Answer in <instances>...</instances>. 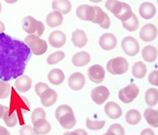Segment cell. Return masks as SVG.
<instances>
[{"label": "cell", "mask_w": 158, "mask_h": 135, "mask_svg": "<svg viewBox=\"0 0 158 135\" xmlns=\"http://www.w3.org/2000/svg\"><path fill=\"white\" fill-rule=\"evenodd\" d=\"M32 56L24 42L5 33L0 34V79L9 82L23 76Z\"/></svg>", "instance_id": "obj_1"}, {"label": "cell", "mask_w": 158, "mask_h": 135, "mask_svg": "<svg viewBox=\"0 0 158 135\" xmlns=\"http://www.w3.org/2000/svg\"><path fill=\"white\" fill-rule=\"evenodd\" d=\"M22 27L27 34H33L38 37L42 36L45 31V25L42 22L37 21L31 16L25 17L22 21Z\"/></svg>", "instance_id": "obj_2"}, {"label": "cell", "mask_w": 158, "mask_h": 135, "mask_svg": "<svg viewBox=\"0 0 158 135\" xmlns=\"http://www.w3.org/2000/svg\"><path fill=\"white\" fill-rule=\"evenodd\" d=\"M24 43L35 56H41L48 51V44L45 40L41 39L36 35H27L24 39Z\"/></svg>", "instance_id": "obj_3"}, {"label": "cell", "mask_w": 158, "mask_h": 135, "mask_svg": "<svg viewBox=\"0 0 158 135\" xmlns=\"http://www.w3.org/2000/svg\"><path fill=\"white\" fill-rule=\"evenodd\" d=\"M129 64L126 58L118 57L110 59L107 63V71L113 75H122L128 71Z\"/></svg>", "instance_id": "obj_4"}, {"label": "cell", "mask_w": 158, "mask_h": 135, "mask_svg": "<svg viewBox=\"0 0 158 135\" xmlns=\"http://www.w3.org/2000/svg\"><path fill=\"white\" fill-rule=\"evenodd\" d=\"M140 90L137 85L135 84H130L126 86L125 87L119 90L118 91V98L121 102L129 104L133 102V101L137 98V96L139 95Z\"/></svg>", "instance_id": "obj_5"}, {"label": "cell", "mask_w": 158, "mask_h": 135, "mask_svg": "<svg viewBox=\"0 0 158 135\" xmlns=\"http://www.w3.org/2000/svg\"><path fill=\"white\" fill-rule=\"evenodd\" d=\"M121 48L129 57H135L140 53V44L132 36H126L121 41Z\"/></svg>", "instance_id": "obj_6"}, {"label": "cell", "mask_w": 158, "mask_h": 135, "mask_svg": "<svg viewBox=\"0 0 158 135\" xmlns=\"http://www.w3.org/2000/svg\"><path fill=\"white\" fill-rule=\"evenodd\" d=\"M90 97L97 105L104 104L110 97V91L105 86H96L91 91Z\"/></svg>", "instance_id": "obj_7"}, {"label": "cell", "mask_w": 158, "mask_h": 135, "mask_svg": "<svg viewBox=\"0 0 158 135\" xmlns=\"http://www.w3.org/2000/svg\"><path fill=\"white\" fill-rule=\"evenodd\" d=\"M105 69L100 64H94L87 70V76L94 84H101L105 79Z\"/></svg>", "instance_id": "obj_8"}, {"label": "cell", "mask_w": 158, "mask_h": 135, "mask_svg": "<svg viewBox=\"0 0 158 135\" xmlns=\"http://www.w3.org/2000/svg\"><path fill=\"white\" fill-rule=\"evenodd\" d=\"M76 15L80 19H82L85 22H92L95 18V10L93 6L82 4L77 8Z\"/></svg>", "instance_id": "obj_9"}, {"label": "cell", "mask_w": 158, "mask_h": 135, "mask_svg": "<svg viewBox=\"0 0 158 135\" xmlns=\"http://www.w3.org/2000/svg\"><path fill=\"white\" fill-rule=\"evenodd\" d=\"M157 27L152 23L145 24L140 30V38L145 42H152L157 37Z\"/></svg>", "instance_id": "obj_10"}, {"label": "cell", "mask_w": 158, "mask_h": 135, "mask_svg": "<svg viewBox=\"0 0 158 135\" xmlns=\"http://www.w3.org/2000/svg\"><path fill=\"white\" fill-rule=\"evenodd\" d=\"M116 44H118V39L113 33H104L99 38V46L101 49L105 51L114 50L116 47Z\"/></svg>", "instance_id": "obj_11"}, {"label": "cell", "mask_w": 158, "mask_h": 135, "mask_svg": "<svg viewBox=\"0 0 158 135\" xmlns=\"http://www.w3.org/2000/svg\"><path fill=\"white\" fill-rule=\"evenodd\" d=\"M68 85L73 91H81L85 85V77L81 72H75L68 79Z\"/></svg>", "instance_id": "obj_12"}, {"label": "cell", "mask_w": 158, "mask_h": 135, "mask_svg": "<svg viewBox=\"0 0 158 135\" xmlns=\"http://www.w3.org/2000/svg\"><path fill=\"white\" fill-rule=\"evenodd\" d=\"M104 111L107 116L113 120H118L122 116L121 107L116 102H114V101H110V102L106 103L104 107Z\"/></svg>", "instance_id": "obj_13"}, {"label": "cell", "mask_w": 158, "mask_h": 135, "mask_svg": "<svg viewBox=\"0 0 158 135\" xmlns=\"http://www.w3.org/2000/svg\"><path fill=\"white\" fill-rule=\"evenodd\" d=\"M49 43L53 48H61L66 43V35L60 30H54L49 35Z\"/></svg>", "instance_id": "obj_14"}, {"label": "cell", "mask_w": 158, "mask_h": 135, "mask_svg": "<svg viewBox=\"0 0 158 135\" xmlns=\"http://www.w3.org/2000/svg\"><path fill=\"white\" fill-rule=\"evenodd\" d=\"M140 16L145 19H152L156 14V8L155 6L150 2H143L140 5L139 7Z\"/></svg>", "instance_id": "obj_15"}, {"label": "cell", "mask_w": 158, "mask_h": 135, "mask_svg": "<svg viewBox=\"0 0 158 135\" xmlns=\"http://www.w3.org/2000/svg\"><path fill=\"white\" fill-rule=\"evenodd\" d=\"M72 43L77 48H84L87 44V36L81 29H76L72 33Z\"/></svg>", "instance_id": "obj_16"}, {"label": "cell", "mask_w": 158, "mask_h": 135, "mask_svg": "<svg viewBox=\"0 0 158 135\" xmlns=\"http://www.w3.org/2000/svg\"><path fill=\"white\" fill-rule=\"evenodd\" d=\"M32 86V80L29 76L23 75L16 79L15 87L16 90L19 92H26L31 89Z\"/></svg>", "instance_id": "obj_17"}, {"label": "cell", "mask_w": 158, "mask_h": 135, "mask_svg": "<svg viewBox=\"0 0 158 135\" xmlns=\"http://www.w3.org/2000/svg\"><path fill=\"white\" fill-rule=\"evenodd\" d=\"M40 99L41 103H42L44 107H51L56 102L57 92L52 89H49L40 96Z\"/></svg>", "instance_id": "obj_18"}, {"label": "cell", "mask_w": 158, "mask_h": 135, "mask_svg": "<svg viewBox=\"0 0 158 135\" xmlns=\"http://www.w3.org/2000/svg\"><path fill=\"white\" fill-rule=\"evenodd\" d=\"M33 129L37 135H45L51 131L52 124L46 119H41L33 123Z\"/></svg>", "instance_id": "obj_19"}, {"label": "cell", "mask_w": 158, "mask_h": 135, "mask_svg": "<svg viewBox=\"0 0 158 135\" xmlns=\"http://www.w3.org/2000/svg\"><path fill=\"white\" fill-rule=\"evenodd\" d=\"M90 55L87 52H79L77 53H75L72 57V63L76 67H82L87 65L90 62Z\"/></svg>", "instance_id": "obj_20"}, {"label": "cell", "mask_w": 158, "mask_h": 135, "mask_svg": "<svg viewBox=\"0 0 158 135\" xmlns=\"http://www.w3.org/2000/svg\"><path fill=\"white\" fill-rule=\"evenodd\" d=\"M57 120L59 121L60 125L63 128H65V129H72L77 124V120L74 115V112H69L63 115Z\"/></svg>", "instance_id": "obj_21"}, {"label": "cell", "mask_w": 158, "mask_h": 135, "mask_svg": "<svg viewBox=\"0 0 158 135\" xmlns=\"http://www.w3.org/2000/svg\"><path fill=\"white\" fill-rule=\"evenodd\" d=\"M48 80L49 82L54 86H59L61 85L65 80V75L62 70H60L58 68H54L50 71V73L48 74Z\"/></svg>", "instance_id": "obj_22"}, {"label": "cell", "mask_w": 158, "mask_h": 135, "mask_svg": "<svg viewBox=\"0 0 158 135\" xmlns=\"http://www.w3.org/2000/svg\"><path fill=\"white\" fill-rule=\"evenodd\" d=\"M52 8L53 11H58L62 15L69 14L72 9V4L70 0H58L52 3Z\"/></svg>", "instance_id": "obj_23"}, {"label": "cell", "mask_w": 158, "mask_h": 135, "mask_svg": "<svg viewBox=\"0 0 158 135\" xmlns=\"http://www.w3.org/2000/svg\"><path fill=\"white\" fill-rule=\"evenodd\" d=\"M46 22L50 27H57L63 23V15L58 11H53L47 16Z\"/></svg>", "instance_id": "obj_24"}, {"label": "cell", "mask_w": 158, "mask_h": 135, "mask_svg": "<svg viewBox=\"0 0 158 135\" xmlns=\"http://www.w3.org/2000/svg\"><path fill=\"white\" fill-rule=\"evenodd\" d=\"M142 57L147 62H153L158 57V52L154 46L148 45L142 50Z\"/></svg>", "instance_id": "obj_25"}, {"label": "cell", "mask_w": 158, "mask_h": 135, "mask_svg": "<svg viewBox=\"0 0 158 135\" xmlns=\"http://www.w3.org/2000/svg\"><path fill=\"white\" fill-rule=\"evenodd\" d=\"M143 118L147 123L152 127H158V111L152 109V107L147 108L143 113Z\"/></svg>", "instance_id": "obj_26"}, {"label": "cell", "mask_w": 158, "mask_h": 135, "mask_svg": "<svg viewBox=\"0 0 158 135\" xmlns=\"http://www.w3.org/2000/svg\"><path fill=\"white\" fill-rule=\"evenodd\" d=\"M2 120L5 121L6 125L8 127H14V126H16L17 124H18L17 114L15 112L11 113L10 112V108L8 106H5V112H4Z\"/></svg>", "instance_id": "obj_27"}, {"label": "cell", "mask_w": 158, "mask_h": 135, "mask_svg": "<svg viewBox=\"0 0 158 135\" xmlns=\"http://www.w3.org/2000/svg\"><path fill=\"white\" fill-rule=\"evenodd\" d=\"M132 74L136 79H143L147 75V66L143 61H137L132 66Z\"/></svg>", "instance_id": "obj_28"}, {"label": "cell", "mask_w": 158, "mask_h": 135, "mask_svg": "<svg viewBox=\"0 0 158 135\" xmlns=\"http://www.w3.org/2000/svg\"><path fill=\"white\" fill-rule=\"evenodd\" d=\"M145 101L149 107L155 106L158 103V90L154 89V87L147 90L145 93Z\"/></svg>", "instance_id": "obj_29"}, {"label": "cell", "mask_w": 158, "mask_h": 135, "mask_svg": "<svg viewBox=\"0 0 158 135\" xmlns=\"http://www.w3.org/2000/svg\"><path fill=\"white\" fill-rule=\"evenodd\" d=\"M142 116H141V113L137 110V109H131L129 110L126 115H125V120L128 124H131V125H136L138 124L140 121H141Z\"/></svg>", "instance_id": "obj_30"}, {"label": "cell", "mask_w": 158, "mask_h": 135, "mask_svg": "<svg viewBox=\"0 0 158 135\" xmlns=\"http://www.w3.org/2000/svg\"><path fill=\"white\" fill-rule=\"evenodd\" d=\"M132 15H133L132 8L130 7L129 4H127L125 2H122V9L119 14L115 16V18L123 23V22L128 21V19L132 17Z\"/></svg>", "instance_id": "obj_31"}, {"label": "cell", "mask_w": 158, "mask_h": 135, "mask_svg": "<svg viewBox=\"0 0 158 135\" xmlns=\"http://www.w3.org/2000/svg\"><path fill=\"white\" fill-rule=\"evenodd\" d=\"M106 8L112 13V14L114 15V17L116 15H118L121 9H122V2L118 1V0H107L105 3Z\"/></svg>", "instance_id": "obj_32"}, {"label": "cell", "mask_w": 158, "mask_h": 135, "mask_svg": "<svg viewBox=\"0 0 158 135\" xmlns=\"http://www.w3.org/2000/svg\"><path fill=\"white\" fill-rule=\"evenodd\" d=\"M139 25H140V23H139V19L137 18V16L135 14L132 15V17L130 18L128 21L126 22H123L122 23V26L123 28L128 30V31H136L137 29L139 28Z\"/></svg>", "instance_id": "obj_33"}, {"label": "cell", "mask_w": 158, "mask_h": 135, "mask_svg": "<svg viewBox=\"0 0 158 135\" xmlns=\"http://www.w3.org/2000/svg\"><path fill=\"white\" fill-rule=\"evenodd\" d=\"M64 58H65V53L62 51H57V52L51 53V55L47 57V62L50 65H53V64L60 62L61 60H63Z\"/></svg>", "instance_id": "obj_34"}, {"label": "cell", "mask_w": 158, "mask_h": 135, "mask_svg": "<svg viewBox=\"0 0 158 135\" xmlns=\"http://www.w3.org/2000/svg\"><path fill=\"white\" fill-rule=\"evenodd\" d=\"M85 124H86V127L90 130H100L106 124V121L105 120H90L89 118H86Z\"/></svg>", "instance_id": "obj_35"}, {"label": "cell", "mask_w": 158, "mask_h": 135, "mask_svg": "<svg viewBox=\"0 0 158 135\" xmlns=\"http://www.w3.org/2000/svg\"><path fill=\"white\" fill-rule=\"evenodd\" d=\"M11 93V85L0 79V99L7 98Z\"/></svg>", "instance_id": "obj_36"}, {"label": "cell", "mask_w": 158, "mask_h": 135, "mask_svg": "<svg viewBox=\"0 0 158 135\" xmlns=\"http://www.w3.org/2000/svg\"><path fill=\"white\" fill-rule=\"evenodd\" d=\"M93 8L95 10V18L92 21V23L100 25L103 22H104L107 14L100 7H98V6H93Z\"/></svg>", "instance_id": "obj_37"}, {"label": "cell", "mask_w": 158, "mask_h": 135, "mask_svg": "<svg viewBox=\"0 0 158 135\" xmlns=\"http://www.w3.org/2000/svg\"><path fill=\"white\" fill-rule=\"evenodd\" d=\"M108 134L111 135H125L124 127L119 124H114L108 128L107 130Z\"/></svg>", "instance_id": "obj_38"}, {"label": "cell", "mask_w": 158, "mask_h": 135, "mask_svg": "<svg viewBox=\"0 0 158 135\" xmlns=\"http://www.w3.org/2000/svg\"><path fill=\"white\" fill-rule=\"evenodd\" d=\"M46 116H47V114H46V112L43 108H41V107L36 108V109L34 110L31 114V121L32 123H35V121L38 120L46 119Z\"/></svg>", "instance_id": "obj_39"}, {"label": "cell", "mask_w": 158, "mask_h": 135, "mask_svg": "<svg viewBox=\"0 0 158 135\" xmlns=\"http://www.w3.org/2000/svg\"><path fill=\"white\" fill-rule=\"evenodd\" d=\"M69 112H73V109L69 105H66V104L60 105L59 107L56 108V120H58L61 116H63V115L69 113Z\"/></svg>", "instance_id": "obj_40"}, {"label": "cell", "mask_w": 158, "mask_h": 135, "mask_svg": "<svg viewBox=\"0 0 158 135\" xmlns=\"http://www.w3.org/2000/svg\"><path fill=\"white\" fill-rule=\"evenodd\" d=\"M49 89H50V86H48L47 84L40 82V83H37L36 86H35V92H36L37 95L41 96L47 90H49Z\"/></svg>", "instance_id": "obj_41"}, {"label": "cell", "mask_w": 158, "mask_h": 135, "mask_svg": "<svg viewBox=\"0 0 158 135\" xmlns=\"http://www.w3.org/2000/svg\"><path fill=\"white\" fill-rule=\"evenodd\" d=\"M148 83L150 85L155 86L158 87V70H153V71L150 72V74L148 77Z\"/></svg>", "instance_id": "obj_42"}, {"label": "cell", "mask_w": 158, "mask_h": 135, "mask_svg": "<svg viewBox=\"0 0 158 135\" xmlns=\"http://www.w3.org/2000/svg\"><path fill=\"white\" fill-rule=\"evenodd\" d=\"M19 134L20 135H37L34 131L33 127L29 124H26V125H23L22 128H20L19 130Z\"/></svg>", "instance_id": "obj_43"}, {"label": "cell", "mask_w": 158, "mask_h": 135, "mask_svg": "<svg viewBox=\"0 0 158 135\" xmlns=\"http://www.w3.org/2000/svg\"><path fill=\"white\" fill-rule=\"evenodd\" d=\"M84 134H86V131L82 129V128H79V129L73 130V131L64 132V135H84Z\"/></svg>", "instance_id": "obj_44"}, {"label": "cell", "mask_w": 158, "mask_h": 135, "mask_svg": "<svg viewBox=\"0 0 158 135\" xmlns=\"http://www.w3.org/2000/svg\"><path fill=\"white\" fill-rule=\"evenodd\" d=\"M110 26H111V19H110V18H109V16L107 14V16H106V18L104 19V22H103L100 24V27L104 28V29H108V28H110Z\"/></svg>", "instance_id": "obj_45"}, {"label": "cell", "mask_w": 158, "mask_h": 135, "mask_svg": "<svg viewBox=\"0 0 158 135\" xmlns=\"http://www.w3.org/2000/svg\"><path fill=\"white\" fill-rule=\"evenodd\" d=\"M140 135H154V131L150 128H145L141 133Z\"/></svg>", "instance_id": "obj_46"}, {"label": "cell", "mask_w": 158, "mask_h": 135, "mask_svg": "<svg viewBox=\"0 0 158 135\" xmlns=\"http://www.w3.org/2000/svg\"><path fill=\"white\" fill-rule=\"evenodd\" d=\"M0 135H11V133L7 130V128L0 125Z\"/></svg>", "instance_id": "obj_47"}, {"label": "cell", "mask_w": 158, "mask_h": 135, "mask_svg": "<svg viewBox=\"0 0 158 135\" xmlns=\"http://www.w3.org/2000/svg\"><path fill=\"white\" fill-rule=\"evenodd\" d=\"M4 112H5V106L0 104V119L3 118V115H4Z\"/></svg>", "instance_id": "obj_48"}, {"label": "cell", "mask_w": 158, "mask_h": 135, "mask_svg": "<svg viewBox=\"0 0 158 135\" xmlns=\"http://www.w3.org/2000/svg\"><path fill=\"white\" fill-rule=\"evenodd\" d=\"M4 31H5V24L0 21V34L4 33Z\"/></svg>", "instance_id": "obj_49"}, {"label": "cell", "mask_w": 158, "mask_h": 135, "mask_svg": "<svg viewBox=\"0 0 158 135\" xmlns=\"http://www.w3.org/2000/svg\"><path fill=\"white\" fill-rule=\"evenodd\" d=\"M5 2H7L8 4H14V3H16L18 0H4Z\"/></svg>", "instance_id": "obj_50"}, {"label": "cell", "mask_w": 158, "mask_h": 135, "mask_svg": "<svg viewBox=\"0 0 158 135\" xmlns=\"http://www.w3.org/2000/svg\"><path fill=\"white\" fill-rule=\"evenodd\" d=\"M89 1H91V2H93V3H99V2L103 1V0H89Z\"/></svg>", "instance_id": "obj_51"}, {"label": "cell", "mask_w": 158, "mask_h": 135, "mask_svg": "<svg viewBox=\"0 0 158 135\" xmlns=\"http://www.w3.org/2000/svg\"><path fill=\"white\" fill-rule=\"evenodd\" d=\"M1 10H2V5H1V3H0V13H1Z\"/></svg>", "instance_id": "obj_52"}, {"label": "cell", "mask_w": 158, "mask_h": 135, "mask_svg": "<svg viewBox=\"0 0 158 135\" xmlns=\"http://www.w3.org/2000/svg\"><path fill=\"white\" fill-rule=\"evenodd\" d=\"M103 135H111V134H108V133H106V134H103Z\"/></svg>", "instance_id": "obj_53"}, {"label": "cell", "mask_w": 158, "mask_h": 135, "mask_svg": "<svg viewBox=\"0 0 158 135\" xmlns=\"http://www.w3.org/2000/svg\"><path fill=\"white\" fill-rule=\"evenodd\" d=\"M53 1H58V0H53Z\"/></svg>", "instance_id": "obj_54"}, {"label": "cell", "mask_w": 158, "mask_h": 135, "mask_svg": "<svg viewBox=\"0 0 158 135\" xmlns=\"http://www.w3.org/2000/svg\"><path fill=\"white\" fill-rule=\"evenodd\" d=\"M84 135H88V134H87V133H86V134H84Z\"/></svg>", "instance_id": "obj_55"}, {"label": "cell", "mask_w": 158, "mask_h": 135, "mask_svg": "<svg viewBox=\"0 0 158 135\" xmlns=\"http://www.w3.org/2000/svg\"><path fill=\"white\" fill-rule=\"evenodd\" d=\"M157 59H158V57H157ZM157 67H158V65H157Z\"/></svg>", "instance_id": "obj_56"}]
</instances>
